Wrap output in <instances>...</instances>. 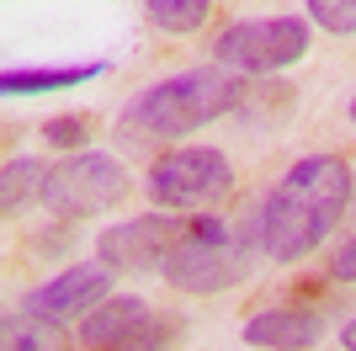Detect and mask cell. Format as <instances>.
I'll list each match as a JSON object with an SVG mask.
<instances>
[{
  "mask_svg": "<svg viewBox=\"0 0 356 351\" xmlns=\"http://www.w3.org/2000/svg\"><path fill=\"white\" fill-rule=\"evenodd\" d=\"M149 22L160 32H170V38H192V32L208 27L213 16V0H144Z\"/></svg>",
  "mask_w": 356,
  "mask_h": 351,
  "instance_id": "14",
  "label": "cell"
},
{
  "mask_svg": "<svg viewBox=\"0 0 356 351\" xmlns=\"http://www.w3.org/2000/svg\"><path fill=\"white\" fill-rule=\"evenodd\" d=\"M128 165L106 149H80V155H64L59 165H48V181H43V208L54 213L59 224H80V219H96L106 208H118L128 197Z\"/></svg>",
  "mask_w": 356,
  "mask_h": 351,
  "instance_id": "5",
  "label": "cell"
},
{
  "mask_svg": "<svg viewBox=\"0 0 356 351\" xmlns=\"http://www.w3.org/2000/svg\"><path fill=\"white\" fill-rule=\"evenodd\" d=\"M330 277L335 282H356V234L335 250V261H330Z\"/></svg>",
  "mask_w": 356,
  "mask_h": 351,
  "instance_id": "18",
  "label": "cell"
},
{
  "mask_svg": "<svg viewBox=\"0 0 356 351\" xmlns=\"http://www.w3.org/2000/svg\"><path fill=\"white\" fill-rule=\"evenodd\" d=\"M112 288H118V272L106 261H74V266H64L59 277H48L43 288H32L22 304L48 314V320H59V325H70V320H86L96 304H106Z\"/></svg>",
  "mask_w": 356,
  "mask_h": 351,
  "instance_id": "8",
  "label": "cell"
},
{
  "mask_svg": "<svg viewBox=\"0 0 356 351\" xmlns=\"http://www.w3.org/2000/svg\"><path fill=\"white\" fill-rule=\"evenodd\" d=\"M186 219H165V213H144V219H122L96 240V256H102L112 272H134V277H149V272H165V256L181 240Z\"/></svg>",
  "mask_w": 356,
  "mask_h": 351,
  "instance_id": "7",
  "label": "cell"
},
{
  "mask_svg": "<svg viewBox=\"0 0 356 351\" xmlns=\"http://www.w3.org/2000/svg\"><path fill=\"white\" fill-rule=\"evenodd\" d=\"M144 314H149V298H138V292H112L106 304H96L86 320H80V346L86 351H118L122 341L144 325Z\"/></svg>",
  "mask_w": 356,
  "mask_h": 351,
  "instance_id": "10",
  "label": "cell"
},
{
  "mask_svg": "<svg viewBox=\"0 0 356 351\" xmlns=\"http://www.w3.org/2000/svg\"><path fill=\"white\" fill-rule=\"evenodd\" d=\"M309 6V22L330 38H351L356 32V0H303Z\"/></svg>",
  "mask_w": 356,
  "mask_h": 351,
  "instance_id": "16",
  "label": "cell"
},
{
  "mask_svg": "<svg viewBox=\"0 0 356 351\" xmlns=\"http://www.w3.org/2000/svg\"><path fill=\"white\" fill-rule=\"evenodd\" d=\"M149 203L165 213H202L234 192V165L213 144H176L160 160H149Z\"/></svg>",
  "mask_w": 356,
  "mask_h": 351,
  "instance_id": "4",
  "label": "cell"
},
{
  "mask_svg": "<svg viewBox=\"0 0 356 351\" xmlns=\"http://www.w3.org/2000/svg\"><path fill=\"white\" fill-rule=\"evenodd\" d=\"M314 48L309 22L298 16H250L213 38V64L229 75H282L303 64Z\"/></svg>",
  "mask_w": 356,
  "mask_h": 351,
  "instance_id": "6",
  "label": "cell"
},
{
  "mask_svg": "<svg viewBox=\"0 0 356 351\" xmlns=\"http://www.w3.org/2000/svg\"><path fill=\"white\" fill-rule=\"evenodd\" d=\"M112 70L106 58H90V64H43V70H6L0 75V91L6 96H54V91H74L90 86Z\"/></svg>",
  "mask_w": 356,
  "mask_h": 351,
  "instance_id": "11",
  "label": "cell"
},
{
  "mask_svg": "<svg viewBox=\"0 0 356 351\" xmlns=\"http://www.w3.org/2000/svg\"><path fill=\"white\" fill-rule=\"evenodd\" d=\"M43 139H48L54 149L80 155V149H86V139H90V123H86V117H48V123H43Z\"/></svg>",
  "mask_w": 356,
  "mask_h": 351,
  "instance_id": "17",
  "label": "cell"
},
{
  "mask_svg": "<svg viewBox=\"0 0 356 351\" xmlns=\"http://www.w3.org/2000/svg\"><path fill=\"white\" fill-rule=\"evenodd\" d=\"M255 250H261V224H239L223 219V213H202V219H186L181 240L165 256L160 277L176 292H192V298H213V292H229L234 282L250 277Z\"/></svg>",
  "mask_w": 356,
  "mask_h": 351,
  "instance_id": "3",
  "label": "cell"
},
{
  "mask_svg": "<svg viewBox=\"0 0 356 351\" xmlns=\"http://www.w3.org/2000/svg\"><path fill=\"white\" fill-rule=\"evenodd\" d=\"M325 341V314L303 304H277L245 320V346L255 351H314Z\"/></svg>",
  "mask_w": 356,
  "mask_h": 351,
  "instance_id": "9",
  "label": "cell"
},
{
  "mask_svg": "<svg viewBox=\"0 0 356 351\" xmlns=\"http://www.w3.org/2000/svg\"><path fill=\"white\" fill-rule=\"evenodd\" d=\"M356 197V176L341 155H303L277 176V187L261 197V250L277 266H293L330 240V229L346 219V208Z\"/></svg>",
  "mask_w": 356,
  "mask_h": 351,
  "instance_id": "1",
  "label": "cell"
},
{
  "mask_svg": "<svg viewBox=\"0 0 356 351\" xmlns=\"http://www.w3.org/2000/svg\"><path fill=\"white\" fill-rule=\"evenodd\" d=\"M341 346H346V351H356V320H346V330H341Z\"/></svg>",
  "mask_w": 356,
  "mask_h": 351,
  "instance_id": "19",
  "label": "cell"
},
{
  "mask_svg": "<svg viewBox=\"0 0 356 351\" xmlns=\"http://www.w3.org/2000/svg\"><path fill=\"white\" fill-rule=\"evenodd\" d=\"M245 80L218 64L208 70H181L165 75L154 86H144L134 102L118 112V144L122 149H154V144H181L197 128H208L218 117L239 112L245 102Z\"/></svg>",
  "mask_w": 356,
  "mask_h": 351,
  "instance_id": "2",
  "label": "cell"
},
{
  "mask_svg": "<svg viewBox=\"0 0 356 351\" xmlns=\"http://www.w3.org/2000/svg\"><path fill=\"white\" fill-rule=\"evenodd\" d=\"M346 117H351V123H356V96H351V102H346Z\"/></svg>",
  "mask_w": 356,
  "mask_h": 351,
  "instance_id": "20",
  "label": "cell"
},
{
  "mask_svg": "<svg viewBox=\"0 0 356 351\" xmlns=\"http://www.w3.org/2000/svg\"><path fill=\"white\" fill-rule=\"evenodd\" d=\"M181 336H186V320L181 314H165V309H149L144 325H138L134 336L122 341L118 351H176Z\"/></svg>",
  "mask_w": 356,
  "mask_h": 351,
  "instance_id": "15",
  "label": "cell"
},
{
  "mask_svg": "<svg viewBox=\"0 0 356 351\" xmlns=\"http://www.w3.org/2000/svg\"><path fill=\"white\" fill-rule=\"evenodd\" d=\"M0 351H70V330L22 304L0 320Z\"/></svg>",
  "mask_w": 356,
  "mask_h": 351,
  "instance_id": "12",
  "label": "cell"
},
{
  "mask_svg": "<svg viewBox=\"0 0 356 351\" xmlns=\"http://www.w3.org/2000/svg\"><path fill=\"white\" fill-rule=\"evenodd\" d=\"M43 181H48V165L32 160V155H11L6 171H0V213L6 219H22L27 203H43Z\"/></svg>",
  "mask_w": 356,
  "mask_h": 351,
  "instance_id": "13",
  "label": "cell"
}]
</instances>
